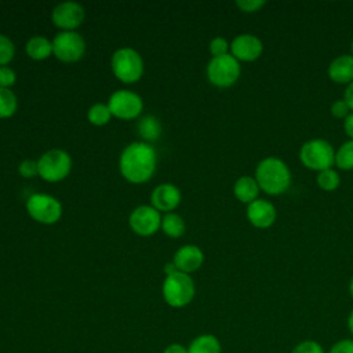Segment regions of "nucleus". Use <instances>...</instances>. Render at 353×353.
I'll return each instance as SVG.
<instances>
[{
  "instance_id": "5701e85b",
  "label": "nucleus",
  "mask_w": 353,
  "mask_h": 353,
  "mask_svg": "<svg viewBox=\"0 0 353 353\" xmlns=\"http://www.w3.org/2000/svg\"><path fill=\"white\" fill-rule=\"evenodd\" d=\"M18 108L17 95L10 88L0 87V119H8L14 116Z\"/></svg>"
},
{
  "instance_id": "c85d7f7f",
  "label": "nucleus",
  "mask_w": 353,
  "mask_h": 353,
  "mask_svg": "<svg viewBox=\"0 0 353 353\" xmlns=\"http://www.w3.org/2000/svg\"><path fill=\"white\" fill-rule=\"evenodd\" d=\"M291 353H325L323 346L312 339H306L294 346Z\"/></svg>"
},
{
  "instance_id": "c9c22d12",
  "label": "nucleus",
  "mask_w": 353,
  "mask_h": 353,
  "mask_svg": "<svg viewBox=\"0 0 353 353\" xmlns=\"http://www.w3.org/2000/svg\"><path fill=\"white\" fill-rule=\"evenodd\" d=\"M343 130L349 139L353 141V112L343 120Z\"/></svg>"
},
{
  "instance_id": "4be33fe9",
  "label": "nucleus",
  "mask_w": 353,
  "mask_h": 353,
  "mask_svg": "<svg viewBox=\"0 0 353 353\" xmlns=\"http://www.w3.org/2000/svg\"><path fill=\"white\" fill-rule=\"evenodd\" d=\"M161 230L172 239L181 237L185 233V221L175 212H167L161 218Z\"/></svg>"
},
{
  "instance_id": "6ab92c4d",
  "label": "nucleus",
  "mask_w": 353,
  "mask_h": 353,
  "mask_svg": "<svg viewBox=\"0 0 353 353\" xmlns=\"http://www.w3.org/2000/svg\"><path fill=\"white\" fill-rule=\"evenodd\" d=\"M25 51L29 58L34 61H43L52 54V41L44 36H33L28 40Z\"/></svg>"
},
{
  "instance_id": "72a5a7b5",
  "label": "nucleus",
  "mask_w": 353,
  "mask_h": 353,
  "mask_svg": "<svg viewBox=\"0 0 353 353\" xmlns=\"http://www.w3.org/2000/svg\"><path fill=\"white\" fill-rule=\"evenodd\" d=\"M328 353H353V338H345L335 342Z\"/></svg>"
},
{
  "instance_id": "58836bf2",
  "label": "nucleus",
  "mask_w": 353,
  "mask_h": 353,
  "mask_svg": "<svg viewBox=\"0 0 353 353\" xmlns=\"http://www.w3.org/2000/svg\"><path fill=\"white\" fill-rule=\"evenodd\" d=\"M347 328H349V332H350L352 336H353V310L350 312V314H349V317H347Z\"/></svg>"
},
{
  "instance_id": "4c0bfd02",
  "label": "nucleus",
  "mask_w": 353,
  "mask_h": 353,
  "mask_svg": "<svg viewBox=\"0 0 353 353\" xmlns=\"http://www.w3.org/2000/svg\"><path fill=\"white\" fill-rule=\"evenodd\" d=\"M175 272H178V269H176V266L174 265V262H167L165 266H164V273H165V276L172 274V273H175Z\"/></svg>"
},
{
  "instance_id": "dca6fc26",
  "label": "nucleus",
  "mask_w": 353,
  "mask_h": 353,
  "mask_svg": "<svg viewBox=\"0 0 353 353\" xmlns=\"http://www.w3.org/2000/svg\"><path fill=\"white\" fill-rule=\"evenodd\" d=\"M172 262L179 272L190 274L201 268V265L204 262V254L197 245L188 244V245L181 247L175 252Z\"/></svg>"
},
{
  "instance_id": "f8f14e48",
  "label": "nucleus",
  "mask_w": 353,
  "mask_h": 353,
  "mask_svg": "<svg viewBox=\"0 0 353 353\" xmlns=\"http://www.w3.org/2000/svg\"><path fill=\"white\" fill-rule=\"evenodd\" d=\"M85 12L83 6H80L76 1H63L59 3L51 14V19L54 25L62 32L65 30H74L79 28L84 21Z\"/></svg>"
},
{
  "instance_id": "9d476101",
  "label": "nucleus",
  "mask_w": 353,
  "mask_h": 353,
  "mask_svg": "<svg viewBox=\"0 0 353 353\" xmlns=\"http://www.w3.org/2000/svg\"><path fill=\"white\" fill-rule=\"evenodd\" d=\"M108 106L112 116L121 120H132L138 117L143 109L142 98L130 90H119L109 98Z\"/></svg>"
},
{
  "instance_id": "e433bc0d",
  "label": "nucleus",
  "mask_w": 353,
  "mask_h": 353,
  "mask_svg": "<svg viewBox=\"0 0 353 353\" xmlns=\"http://www.w3.org/2000/svg\"><path fill=\"white\" fill-rule=\"evenodd\" d=\"M343 99L346 101V103L349 105L350 110L353 112V83L347 84L346 90H345V94H343Z\"/></svg>"
},
{
  "instance_id": "b1692460",
  "label": "nucleus",
  "mask_w": 353,
  "mask_h": 353,
  "mask_svg": "<svg viewBox=\"0 0 353 353\" xmlns=\"http://www.w3.org/2000/svg\"><path fill=\"white\" fill-rule=\"evenodd\" d=\"M335 165L341 170H353V141L349 139L335 150Z\"/></svg>"
},
{
  "instance_id": "bb28decb",
  "label": "nucleus",
  "mask_w": 353,
  "mask_h": 353,
  "mask_svg": "<svg viewBox=\"0 0 353 353\" xmlns=\"http://www.w3.org/2000/svg\"><path fill=\"white\" fill-rule=\"evenodd\" d=\"M15 55L14 43L4 34L0 33V66H7Z\"/></svg>"
},
{
  "instance_id": "20e7f679",
  "label": "nucleus",
  "mask_w": 353,
  "mask_h": 353,
  "mask_svg": "<svg viewBox=\"0 0 353 353\" xmlns=\"http://www.w3.org/2000/svg\"><path fill=\"white\" fill-rule=\"evenodd\" d=\"M299 160L306 168L320 172L332 168L335 164V150L328 141L314 138L301 146Z\"/></svg>"
},
{
  "instance_id": "aec40b11",
  "label": "nucleus",
  "mask_w": 353,
  "mask_h": 353,
  "mask_svg": "<svg viewBox=\"0 0 353 353\" xmlns=\"http://www.w3.org/2000/svg\"><path fill=\"white\" fill-rule=\"evenodd\" d=\"M189 353H222L219 339L212 334L197 335L188 346Z\"/></svg>"
},
{
  "instance_id": "412c9836",
  "label": "nucleus",
  "mask_w": 353,
  "mask_h": 353,
  "mask_svg": "<svg viewBox=\"0 0 353 353\" xmlns=\"http://www.w3.org/2000/svg\"><path fill=\"white\" fill-rule=\"evenodd\" d=\"M138 132L142 137L143 142H154L161 135V124L157 117L148 114L138 121Z\"/></svg>"
},
{
  "instance_id": "ea45409f",
  "label": "nucleus",
  "mask_w": 353,
  "mask_h": 353,
  "mask_svg": "<svg viewBox=\"0 0 353 353\" xmlns=\"http://www.w3.org/2000/svg\"><path fill=\"white\" fill-rule=\"evenodd\" d=\"M349 294H350V296L353 298V277H352L350 281H349Z\"/></svg>"
},
{
  "instance_id": "39448f33",
  "label": "nucleus",
  "mask_w": 353,
  "mask_h": 353,
  "mask_svg": "<svg viewBox=\"0 0 353 353\" xmlns=\"http://www.w3.org/2000/svg\"><path fill=\"white\" fill-rule=\"evenodd\" d=\"M110 66L113 74L127 84L138 81L143 74V59L138 51L130 47L116 50L112 55Z\"/></svg>"
},
{
  "instance_id": "0eeeda50",
  "label": "nucleus",
  "mask_w": 353,
  "mask_h": 353,
  "mask_svg": "<svg viewBox=\"0 0 353 353\" xmlns=\"http://www.w3.org/2000/svg\"><path fill=\"white\" fill-rule=\"evenodd\" d=\"M39 175L47 182H59L65 179L72 170V159L62 149H51L37 160Z\"/></svg>"
},
{
  "instance_id": "393cba45",
  "label": "nucleus",
  "mask_w": 353,
  "mask_h": 353,
  "mask_svg": "<svg viewBox=\"0 0 353 353\" xmlns=\"http://www.w3.org/2000/svg\"><path fill=\"white\" fill-rule=\"evenodd\" d=\"M316 183L317 186L324 190V192H334L339 188L341 185V176L339 174L332 170V168H328V170H323L317 174L316 176Z\"/></svg>"
},
{
  "instance_id": "f257e3e1",
  "label": "nucleus",
  "mask_w": 353,
  "mask_h": 353,
  "mask_svg": "<svg viewBox=\"0 0 353 353\" xmlns=\"http://www.w3.org/2000/svg\"><path fill=\"white\" fill-rule=\"evenodd\" d=\"M157 154L148 142H132L120 154V172L131 183L149 181L156 171Z\"/></svg>"
},
{
  "instance_id": "7c9ffc66",
  "label": "nucleus",
  "mask_w": 353,
  "mask_h": 353,
  "mask_svg": "<svg viewBox=\"0 0 353 353\" xmlns=\"http://www.w3.org/2000/svg\"><path fill=\"white\" fill-rule=\"evenodd\" d=\"M265 4H266V1H263V0H237L236 1V6L239 7V10L243 12H247V14L259 11Z\"/></svg>"
},
{
  "instance_id": "f3484780",
  "label": "nucleus",
  "mask_w": 353,
  "mask_h": 353,
  "mask_svg": "<svg viewBox=\"0 0 353 353\" xmlns=\"http://www.w3.org/2000/svg\"><path fill=\"white\" fill-rule=\"evenodd\" d=\"M330 80L338 84H350L353 83V55L343 54L334 58L327 69Z\"/></svg>"
},
{
  "instance_id": "9b49d317",
  "label": "nucleus",
  "mask_w": 353,
  "mask_h": 353,
  "mask_svg": "<svg viewBox=\"0 0 353 353\" xmlns=\"http://www.w3.org/2000/svg\"><path fill=\"white\" fill-rule=\"evenodd\" d=\"M130 228L139 236H152L161 228L160 212L152 205H138L128 218Z\"/></svg>"
},
{
  "instance_id": "2f4dec72",
  "label": "nucleus",
  "mask_w": 353,
  "mask_h": 353,
  "mask_svg": "<svg viewBox=\"0 0 353 353\" xmlns=\"http://www.w3.org/2000/svg\"><path fill=\"white\" fill-rule=\"evenodd\" d=\"M331 114L334 116V117H336V119H346L350 113H352V110H350V108H349V105L346 103V101L345 99H338V101H335L332 105H331Z\"/></svg>"
},
{
  "instance_id": "7ed1b4c3",
  "label": "nucleus",
  "mask_w": 353,
  "mask_h": 353,
  "mask_svg": "<svg viewBox=\"0 0 353 353\" xmlns=\"http://www.w3.org/2000/svg\"><path fill=\"white\" fill-rule=\"evenodd\" d=\"M163 298L171 307H183L189 305L196 294L193 279L182 272H175L165 276L161 287Z\"/></svg>"
},
{
  "instance_id": "1a4fd4ad",
  "label": "nucleus",
  "mask_w": 353,
  "mask_h": 353,
  "mask_svg": "<svg viewBox=\"0 0 353 353\" xmlns=\"http://www.w3.org/2000/svg\"><path fill=\"white\" fill-rule=\"evenodd\" d=\"M84 52L85 41L74 30H61L52 40V54L62 62H76Z\"/></svg>"
},
{
  "instance_id": "a211bd4d",
  "label": "nucleus",
  "mask_w": 353,
  "mask_h": 353,
  "mask_svg": "<svg viewBox=\"0 0 353 353\" xmlns=\"http://www.w3.org/2000/svg\"><path fill=\"white\" fill-rule=\"evenodd\" d=\"M259 186H258V182L254 176L251 175H243L240 176L234 185H233V193H234V197L241 201V203H245L247 205L252 201H255L259 196Z\"/></svg>"
},
{
  "instance_id": "a19ab883",
  "label": "nucleus",
  "mask_w": 353,
  "mask_h": 353,
  "mask_svg": "<svg viewBox=\"0 0 353 353\" xmlns=\"http://www.w3.org/2000/svg\"><path fill=\"white\" fill-rule=\"evenodd\" d=\"M350 50H352V55H353V41H352V44H350Z\"/></svg>"
},
{
  "instance_id": "cd10ccee",
  "label": "nucleus",
  "mask_w": 353,
  "mask_h": 353,
  "mask_svg": "<svg viewBox=\"0 0 353 353\" xmlns=\"http://www.w3.org/2000/svg\"><path fill=\"white\" fill-rule=\"evenodd\" d=\"M229 51H230V43L225 37L218 36L210 41V52H211L212 58L228 55V54H230Z\"/></svg>"
},
{
  "instance_id": "2eb2a0df",
  "label": "nucleus",
  "mask_w": 353,
  "mask_h": 353,
  "mask_svg": "<svg viewBox=\"0 0 353 353\" xmlns=\"http://www.w3.org/2000/svg\"><path fill=\"white\" fill-rule=\"evenodd\" d=\"M150 200L152 207H154L159 212H171L181 203V192L172 183H161L153 189Z\"/></svg>"
},
{
  "instance_id": "c756f323",
  "label": "nucleus",
  "mask_w": 353,
  "mask_h": 353,
  "mask_svg": "<svg viewBox=\"0 0 353 353\" xmlns=\"http://www.w3.org/2000/svg\"><path fill=\"white\" fill-rule=\"evenodd\" d=\"M18 172L23 178H34L36 175H39L37 161H34V160H23L18 165Z\"/></svg>"
},
{
  "instance_id": "f704fd0d",
  "label": "nucleus",
  "mask_w": 353,
  "mask_h": 353,
  "mask_svg": "<svg viewBox=\"0 0 353 353\" xmlns=\"http://www.w3.org/2000/svg\"><path fill=\"white\" fill-rule=\"evenodd\" d=\"M163 353H189V352H188V346H183L181 343H170L168 346H165Z\"/></svg>"
},
{
  "instance_id": "423d86ee",
  "label": "nucleus",
  "mask_w": 353,
  "mask_h": 353,
  "mask_svg": "<svg viewBox=\"0 0 353 353\" xmlns=\"http://www.w3.org/2000/svg\"><path fill=\"white\" fill-rule=\"evenodd\" d=\"M207 77L208 81L218 88L232 87L241 74L240 62L232 55H222L211 58L207 65Z\"/></svg>"
},
{
  "instance_id": "ddd939ff",
  "label": "nucleus",
  "mask_w": 353,
  "mask_h": 353,
  "mask_svg": "<svg viewBox=\"0 0 353 353\" xmlns=\"http://www.w3.org/2000/svg\"><path fill=\"white\" fill-rule=\"evenodd\" d=\"M230 54L239 62H254L263 54V43L254 34L243 33L232 40Z\"/></svg>"
},
{
  "instance_id": "f03ea898",
  "label": "nucleus",
  "mask_w": 353,
  "mask_h": 353,
  "mask_svg": "<svg viewBox=\"0 0 353 353\" xmlns=\"http://www.w3.org/2000/svg\"><path fill=\"white\" fill-rule=\"evenodd\" d=\"M254 178L256 179L259 189L269 196L285 193L292 181L288 165L281 159L273 156L265 157L258 163Z\"/></svg>"
},
{
  "instance_id": "4468645a",
  "label": "nucleus",
  "mask_w": 353,
  "mask_h": 353,
  "mask_svg": "<svg viewBox=\"0 0 353 353\" xmlns=\"http://www.w3.org/2000/svg\"><path fill=\"white\" fill-rule=\"evenodd\" d=\"M276 207L268 200L256 199L247 205V219L254 228L268 229L276 222Z\"/></svg>"
},
{
  "instance_id": "a878e982",
  "label": "nucleus",
  "mask_w": 353,
  "mask_h": 353,
  "mask_svg": "<svg viewBox=\"0 0 353 353\" xmlns=\"http://www.w3.org/2000/svg\"><path fill=\"white\" fill-rule=\"evenodd\" d=\"M87 119L94 125H105L112 119V112L108 106V103H95L88 109Z\"/></svg>"
},
{
  "instance_id": "6e6552de",
  "label": "nucleus",
  "mask_w": 353,
  "mask_h": 353,
  "mask_svg": "<svg viewBox=\"0 0 353 353\" xmlns=\"http://www.w3.org/2000/svg\"><path fill=\"white\" fill-rule=\"evenodd\" d=\"M26 211L36 222L52 225L62 215V204L51 194L34 193L26 201Z\"/></svg>"
},
{
  "instance_id": "473e14b6",
  "label": "nucleus",
  "mask_w": 353,
  "mask_h": 353,
  "mask_svg": "<svg viewBox=\"0 0 353 353\" xmlns=\"http://www.w3.org/2000/svg\"><path fill=\"white\" fill-rule=\"evenodd\" d=\"M17 81V73L10 66H0V87L10 88Z\"/></svg>"
}]
</instances>
